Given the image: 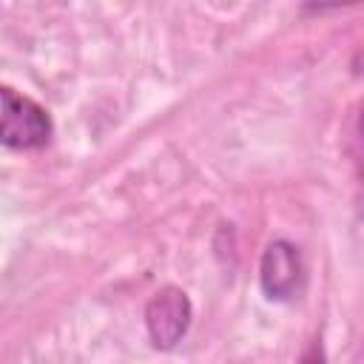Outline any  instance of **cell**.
Listing matches in <instances>:
<instances>
[{"label":"cell","instance_id":"6da1fadb","mask_svg":"<svg viewBox=\"0 0 364 364\" xmlns=\"http://www.w3.org/2000/svg\"><path fill=\"white\" fill-rule=\"evenodd\" d=\"M54 122L28 94L0 82V145L11 151H40L51 142Z\"/></svg>","mask_w":364,"mask_h":364},{"label":"cell","instance_id":"7a4b0ae2","mask_svg":"<svg viewBox=\"0 0 364 364\" xmlns=\"http://www.w3.org/2000/svg\"><path fill=\"white\" fill-rule=\"evenodd\" d=\"M304 279H307V267L299 247L287 239L267 242L259 264L262 293L273 301H290L304 290Z\"/></svg>","mask_w":364,"mask_h":364},{"label":"cell","instance_id":"3957f363","mask_svg":"<svg viewBox=\"0 0 364 364\" xmlns=\"http://www.w3.org/2000/svg\"><path fill=\"white\" fill-rule=\"evenodd\" d=\"M191 316H193V307H191V299L185 290H179L173 284L156 290L151 296V301L145 304V327H148L154 347L173 350L185 338V333L191 327Z\"/></svg>","mask_w":364,"mask_h":364},{"label":"cell","instance_id":"277c9868","mask_svg":"<svg viewBox=\"0 0 364 364\" xmlns=\"http://www.w3.org/2000/svg\"><path fill=\"white\" fill-rule=\"evenodd\" d=\"M299 364H327V355H324V347H321V341H318V338L307 344V350L301 353Z\"/></svg>","mask_w":364,"mask_h":364}]
</instances>
